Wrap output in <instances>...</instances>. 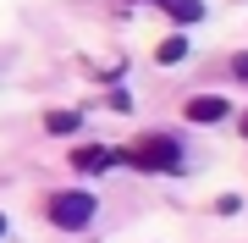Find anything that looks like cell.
Masks as SVG:
<instances>
[{
	"label": "cell",
	"instance_id": "6da1fadb",
	"mask_svg": "<svg viewBox=\"0 0 248 243\" xmlns=\"http://www.w3.org/2000/svg\"><path fill=\"white\" fill-rule=\"evenodd\" d=\"M122 161H133L143 171H182V144L171 133H143L138 144H127L122 149Z\"/></svg>",
	"mask_w": 248,
	"mask_h": 243
},
{
	"label": "cell",
	"instance_id": "7a4b0ae2",
	"mask_svg": "<svg viewBox=\"0 0 248 243\" xmlns=\"http://www.w3.org/2000/svg\"><path fill=\"white\" fill-rule=\"evenodd\" d=\"M50 221L55 227H72V232L89 227L94 221V194H55L50 199Z\"/></svg>",
	"mask_w": 248,
	"mask_h": 243
},
{
	"label": "cell",
	"instance_id": "3957f363",
	"mask_svg": "<svg viewBox=\"0 0 248 243\" xmlns=\"http://www.w3.org/2000/svg\"><path fill=\"white\" fill-rule=\"evenodd\" d=\"M187 116L193 122H221L226 116V99L221 94H199V99H187Z\"/></svg>",
	"mask_w": 248,
	"mask_h": 243
},
{
	"label": "cell",
	"instance_id": "277c9868",
	"mask_svg": "<svg viewBox=\"0 0 248 243\" xmlns=\"http://www.w3.org/2000/svg\"><path fill=\"white\" fill-rule=\"evenodd\" d=\"M116 161H122L116 149H78V155H72L78 171H105V166H116Z\"/></svg>",
	"mask_w": 248,
	"mask_h": 243
},
{
	"label": "cell",
	"instance_id": "5b68a950",
	"mask_svg": "<svg viewBox=\"0 0 248 243\" xmlns=\"http://www.w3.org/2000/svg\"><path fill=\"white\" fill-rule=\"evenodd\" d=\"M166 6H171L177 22H199V17H204V0H166Z\"/></svg>",
	"mask_w": 248,
	"mask_h": 243
},
{
	"label": "cell",
	"instance_id": "8992f818",
	"mask_svg": "<svg viewBox=\"0 0 248 243\" xmlns=\"http://www.w3.org/2000/svg\"><path fill=\"white\" fill-rule=\"evenodd\" d=\"M182 55H187V39H166V45L155 50V61H160V66H177Z\"/></svg>",
	"mask_w": 248,
	"mask_h": 243
},
{
	"label": "cell",
	"instance_id": "52a82bcc",
	"mask_svg": "<svg viewBox=\"0 0 248 243\" xmlns=\"http://www.w3.org/2000/svg\"><path fill=\"white\" fill-rule=\"evenodd\" d=\"M50 133H72V127H78V111H50Z\"/></svg>",
	"mask_w": 248,
	"mask_h": 243
},
{
	"label": "cell",
	"instance_id": "ba28073f",
	"mask_svg": "<svg viewBox=\"0 0 248 243\" xmlns=\"http://www.w3.org/2000/svg\"><path fill=\"white\" fill-rule=\"evenodd\" d=\"M232 72H237V78H248V50L237 55V61H232Z\"/></svg>",
	"mask_w": 248,
	"mask_h": 243
},
{
	"label": "cell",
	"instance_id": "9c48e42d",
	"mask_svg": "<svg viewBox=\"0 0 248 243\" xmlns=\"http://www.w3.org/2000/svg\"><path fill=\"white\" fill-rule=\"evenodd\" d=\"M0 238H6V216H0Z\"/></svg>",
	"mask_w": 248,
	"mask_h": 243
},
{
	"label": "cell",
	"instance_id": "30bf717a",
	"mask_svg": "<svg viewBox=\"0 0 248 243\" xmlns=\"http://www.w3.org/2000/svg\"><path fill=\"white\" fill-rule=\"evenodd\" d=\"M243 127H248V122H243Z\"/></svg>",
	"mask_w": 248,
	"mask_h": 243
}]
</instances>
